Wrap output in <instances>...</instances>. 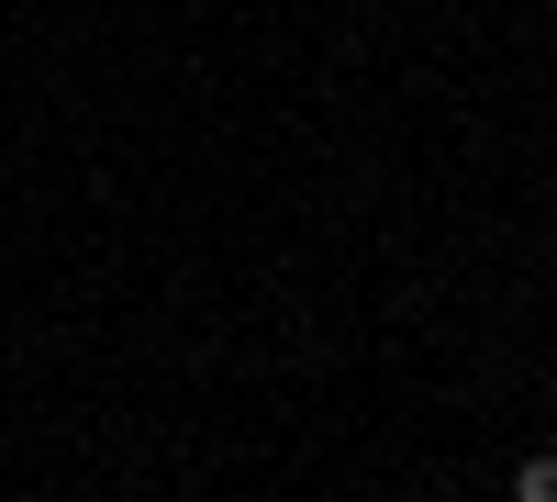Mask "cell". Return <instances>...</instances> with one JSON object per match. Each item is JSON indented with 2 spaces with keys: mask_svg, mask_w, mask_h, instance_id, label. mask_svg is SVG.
Here are the masks:
<instances>
[{
  "mask_svg": "<svg viewBox=\"0 0 557 502\" xmlns=\"http://www.w3.org/2000/svg\"><path fill=\"white\" fill-rule=\"evenodd\" d=\"M513 502H557V458H524L513 469Z\"/></svg>",
  "mask_w": 557,
  "mask_h": 502,
  "instance_id": "cell-1",
  "label": "cell"
}]
</instances>
